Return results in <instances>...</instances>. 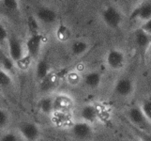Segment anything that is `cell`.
<instances>
[{"label":"cell","instance_id":"8","mask_svg":"<svg viewBox=\"0 0 151 141\" xmlns=\"http://www.w3.org/2000/svg\"><path fill=\"white\" fill-rule=\"evenodd\" d=\"M24 44L27 56L31 59H38L43 45V36L40 33L30 35Z\"/></svg>","mask_w":151,"mask_h":141},{"label":"cell","instance_id":"23","mask_svg":"<svg viewBox=\"0 0 151 141\" xmlns=\"http://www.w3.org/2000/svg\"><path fill=\"white\" fill-rule=\"evenodd\" d=\"M22 140L23 139L21 138L17 131L16 132H12V131L4 132L0 135V141H22Z\"/></svg>","mask_w":151,"mask_h":141},{"label":"cell","instance_id":"13","mask_svg":"<svg viewBox=\"0 0 151 141\" xmlns=\"http://www.w3.org/2000/svg\"><path fill=\"white\" fill-rule=\"evenodd\" d=\"M36 18L41 24L53 25L57 18V14L54 9L48 7H40L36 12Z\"/></svg>","mask_w":151,"mask_h":141},{"label":"cell","instance_id":"4","mask_svg":"<svg viewBox=\"0 0 151 141\" xmlns=\"http://www.w3.org/2000/svg\"><path fill=\"white\" fill-rule=\"evenodd\" d=\"M104 63L109 70L113 72L121 71L127 64L126 53L119 48H112L108 50L104 56Z\"/></svg>","mask_w":151,"mask_h":141},{"label":"cell","instance_id":"31","mask_svg":"<svg viewBox=\"0 0 151 141\" xmlns=\"http://www.w3.org/2000/svg\"><path fill=\"white\" fill-rule=\"evenodd\" d=\"M134 141H140V140H139V139H137V138H136V139H135V140H134Z\"/></svg>","mask_w":151,"mask_h":141},{"label":"cell","instance_id":"1","mask_svg":"<svg viewBox=\"0 0 151 141\" xmlns=\"http://www.w3.org/2000/svg\"><path fill=\"white\" fill-rule=\"evenodd\" d=\"M126 117L129 121V124H131L132 126L144 132L151 133V121L145 116L140 104L128 108Z\"/></svg>","mask_w":151,"mask_h":141},{"label":"cell","instance_id":"15","mask_svg":"<svg viewBox=\"0 0 151 141\" xmlns=\"http://www.w3.org/2000/svg\"><path fill=\"white\" fill-rule=\"evenodd\" d=\"M38 109L44 115H52L55 113V95L46 94L40 98L38 102Z\"/></svg>","mask_w":151,"mask_h":141},{"label":"cell","instance_id":"11","mask_svg":"<svg viewBox=\"0 0 151 141\" xmlns=\"http://www.w3.org/2000/svg\"><path fill=\"white\" fill-rule=\"evenodd\" d=\"M99 119V110L93 103H86L79 109V119L94 125Z\"/></svg>","mask_w":151,"mask_h":141},{"label":"cell","instance_id":"7","mask_svg":"<svg viewBox=\"0 0 151 141\" xmlns=\"http://www.w3.org/2000/svg\"><path fill=\"white\" fill-rule=\"evenodd\" d=\"M8 54L15 64L18 63L20 60L27 56L25 44L23 43V41L16 36H10L8 40Z\"/></svg>","mask_w":151,"mask_h":141},{"label":"cell","instance_id":"10","mask_svg":"<svg viewBox=\"0 0 151 141\" xmlns=\"http://www.w3.org/2000/svg\"><path fill=\"white\" fill-rule=\"evenodd\" d=\"M81 82L87 90H96L102 84V74L98 71H89L83 75Z\"/></svg>","mask_w":151,"mask_h":141},{"label":"cell","instance_id":"2","mask_svg":"<svg viewBox=\"0 0 151 141\" xmlns=\"http://www.w3.org/2000/svg\"><path fill=\"white\" fill-rule=\"evenodd\" d=\"M101 19L108 28L119 30L123 24V14L120 9L114 5H107L101 12Z\"/></svg>","mask_w":151,"mask_h":141},{"label":"cell","instance_id":"16","mask_svg":"<svg viewBox=\"0 0 151 141\" xmlns=\"http://www.w3.org/2000/svg\"><path fill=\"white\" fill-rule=\"evenodd\" d=\"M72 106H73V101L70 96L66 94L55 95V112L70 111Z\"/></svg>","mask_w":151,"mask_h":141},{"label":"cell","instance_id":"14","mask_svg":"<svg viewBox=\"0 0 151 141\" xmlns=\"http://www.w3.org/2000/svg\"><path fill=\"white\" fill-rule=\"evenodd\" d=\"M90 49V44L85 40H75L71 41L70 45V52L72 56L79 59L85 56Z\"/></svg>","mask_w":151,"mask_h":141},{"label":"cell","instance_id":"29","mask_svg":"<svg viewBox=\"0 0 151 141\" xmlns=\"http://www.w3.org/2000/svg\"><path fill=\"white\" fill-rule=\"evenodd\" d=\"M147 59H148V61L151 63V46H150V48L148 49V51H147Z\"/></svg>","mask_w":151,"mask_h":141},{"label":"cell","instance_id":"3","mask_svg":"<svg viewBox=\"0 0 151 141\" xmlns=\"http://www.w3.org/2000/svg\"><path fill=\"white\" fill-rule=\"evenodd\" d=\"M70 134L76 141H91L94 138L95 129L93 124L78 119L70 125Z\"/></svg>","mask_w":151,"mask_h":141},{"label":"cell","instance_id":"19","mask_svg":"<svg viewBox=\"0 0 151 141\" xmlns=\"http://www.w3.org/2000/svg\"><path fill=\"white\" fill-rule=\"evenodd\" d=\"M55 36L58 40L60 41H68L70 40V28L67 27V25L61 24L58 25V27H57L56 31H55Z\"/></svg>","mask_w":151,"mask_h":141},{"label":"cell","instance_id":"25","mask_svg":"<svg viewBox=\"0 0 151 141\" xmlns=\"http://www.w3.org/2000/svg\"><path fill=\"white\" fill-rule=\"evenodd\" d=\"M3 6L10 12H16L19 9V3L17 0H2Z\"/></svg>","mask_w":151,"mask_h":141},{"label":"cell","instance_id":"21","mask_svg":"<svg viewBox=\"0 0 151 141\" xmlns=\"http://www.w3.org/2000/svg\"><path fill=\"white\" fill-rule=\"evenodd\" d=\"M10 122V116L5 108L0 106V131L5 130Z\"/></svg>","mask_w":151,"mask_h":141},{"label":"cell","instance_id":"5","mask_svg":"<svg viewBox=\"0 0 151 141\" xmlns=\"http://www.w3.org/2000/svg\"><path fill=\"white\" fill-rule=\"evenodd\" d=\"M135 91V83L129 76H120L116 80L113 86V92L118 98L128 99L133 95Z\"/></svg>","mask_w":151,"mask_h":141},{"label":"cell","instance_id":"9","mask_svg":"<svg viewBox=\"0 0 151 141\" xmlns=\"http://www.w3.org/2000/svg\"><path fill=\"white\" fill-rule=\"evenodd\" d=\"M133 43L136 48L144 54H147L151 46V34L143 28L138 27L133 32Z\"/></svg>","mask_w":151,"mask_h":141},{"label":"cell","instance_id":"20","mask_svg":"<svg viewBox=\"0 0 151 141\" xmlns=\"http://www.w3.org/2000/svg\"><path fill=\"white\" fill-rule=\"evenodd\" d=\"M129 128H131L132 134H134V137L140 141H151V133H147L144 132L142 130H139L137 128H135L132 126L131 124H129Z\"/></svg>","mask_w":151,"mask_h":141},{"label":"cell","instance_id":"24","mask_svg":"<svg viewBox=\"0 0 151 141\" xmlns=\"http://www.w3.org/2000/svg\"><path fill=\"white\" fill-rule=\"evenodd\" d=\"M140 106H141V108L143 109L145 116H147V119L151 121V98L144 99L142 103H140Z\"/></svg>","mask_w":151,"mask_h":141},{"label":"cell","instance_id":"26","mask_svg":"<svg viewBox=\"0 0 151 141\" xmlns=\"http://www.w3.org/2000/svg\"><path fill=\"white\" fill-rule=\"evenodd\" d=\"M9 34L6 28L4 27V25L0 23V45L4 47L6 44H8V40H9Z\"/></svg>","mask_w":151,"mask_h":141},{"label":"cell","instance_id":"22","mask_svg":"<svg viewBox=\"0 0 151 141\" xmlns=\"http://www.w3.org/2000/svg\"><path fill=\"white\" fill-rule=\"evenodd\" d=\"M40 22L38 19L34 17V16H29L27 19V27L29 29V32L31 35L33 34H38L39 32V28H40Z\"/></svg>","mask_w":151,"mask_h":141},{"label":"cell","instance_id":"27","mask_svg":"<svg viewBox=\"0 0 151 141\" xmlns=\"http://www.w3.org/2000/svg\"><path fill=\"white\" fill-rule=\"evenodd\" d=\"M69 82L70 83H79L80 81H82V77L78 76L77 74H75V72H71V74H70L69 75Z\"/></svg>","mask_w":151,"mask_h":141},{"label":"cell","instance_id":"6","mask_svg":"<svg viewBox=\"0 0 151 141\" xmlns=\"http://www.w3.org/2000/svg\"><path fill=\"white\" fill-rule=\"evenodd\" d=\"M17 133L23 141H39L41 137V129L33 121H22L17 127Z\"/></svg>","mask_w":151,"mask_h":141},{"label":"cell","instance_id":"12","mask_svg":"<svg viewBox=\"0 0 151 141\" xmlns=\"http://www.w3.org/2000/svg\"><path fill=\"white\" fill-rule=\"evenodd\" d=\"M151 18V1H145L141 3L132 12L131 19L140 21L142 24L145 23Z\"/></svg>","mask_w":151,"mask_h":141},{"label":"cell","instance_id":"17","mask_svg":"<svg viewBox=\"0 0 151 141\" xmlns=\"http://www.w3.org/2000/svg\"><path fill=\"white\" fill-rule=\"evenodd\" d=\"M51 74V67L47 60L39 59L35 69V75L39 82L43 81L45 78H47Z\"/></svg>","mask_w":151,"mask_h":141},{"label":"cell","instance_id":"18","mask_svg":"<svg viewBox=\"0 0 151 141\" xmlns=\"http://www.w3.org/2000/svg\"><path fill=\"white\" fill-rule=\"evenodd\" d=\"M13 85V79L10 72L6 71L0 66V88L9 90Z\"/></svg>","mask_w":151,"mask_h":141},{"label":"cell","instance_id":"28","mask_svg":"<svg viewBox=\"0 0 151 141\" xmlns=\"http://www.w3.org/2000/svg\"><path fill=\"white\" fill-rule=\"evenodd\" d=\"M140 27L143 28L145 31H147V33L151 34V18H150L148 21H147L145 23L142 24V25H141V27Z\"/></svg>","mask_w":151,"mask_h":141},{"label":"cell","instance_id":"30","mask_svg":"<svg viewBox=\"0 0 151 141\" xmlns=\"http://www.w3.org/2000/svg\"><path fill=\"white\" fill-rule=\"evenodd\" d=\"M132 1H133V2H139L140 0H132Z\"/></svg>","mask_w":151,"mask_h":141}]
</instances>
